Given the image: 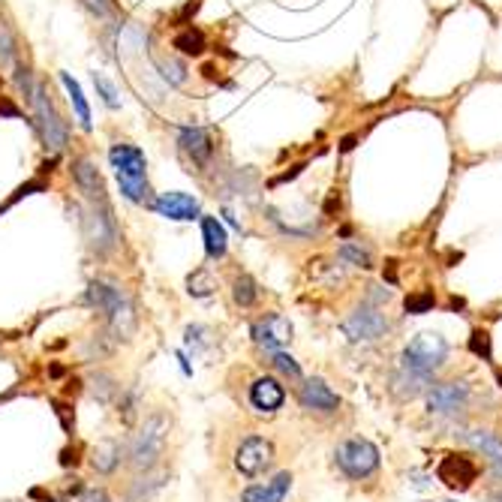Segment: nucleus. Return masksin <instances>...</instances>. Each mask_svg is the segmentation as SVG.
<instances>
[{"mask_svg": "<svg viewBox=\"0 0 502 502\" xmlns=\"http://www.w3.org/2000/svg\"><path fill=\"white\" fill-rule=\"evenodd\" d=\"M340 211V196H328V202H325V214H334Z\"/></svg>", "mask_w": 502, "mask_h": 502, "instance_id": "obj_42", "label": "nucleus"}, {"mask_svg": "<svg viewBox=\"0 0 502 502\" xmlns=\"http://www.w3.org/2000/svg\"><path fill=\"white\" fill-rule=\"evenodd\" d=\"M15 64V36L6 22H0V70Z\"/></svg>", "mask_w": 502, "mask_h": 502, "instance_id": "obj_31", "label": "nucleus"}, {"mask_svg": "<svg viewBox=\"0 0 502 502\" xmlns=\"http://www.w3.org/2000/svg\"><path fill=\"white\" fill-rule=\"evenodd\" d=\"M298 403L310 412H322V416H331V412L340 409V397L334 395L328 382L319 379V376L304 382L301 391H298Z\"/></svg>", "mask_w": 502, "mask_h": 502, "instance_id": "obj_13", "label": "nucleus"}, {"mask_svg": "<svg viewBox=\"0 0 502 502\" xmlns=\"http://www.w3.org/2000/svg\"><path fill=\"white\" fill-rule=\"evenodd\" d=\"M186 292L196 295V298H208V295L214 292V280L208 277V271H193L190 280H186Z\"/></svg>", "mask_w": 502, "mask_h": 502, "instance_id": "obj_34", "label": "nucleus"}, {"mask_svg": "<svg viewBox=\"0 0 502 502\" xmlns=\"http://www.w3.org/2000/svg\"><path fill=\"white\" fill-rule=\"evenodd\" d=\"M271 464H274V446L265 437H247L238 446V451H235V467L247 478L262 476Z\"/></svg>", "mask_w": 502, "mask_h": 502, "instance_id": "obj_8", "label": "nucleus"}, {"mask_svg": "<svg viewBox=\"0 0 502 502\" xmlns=\"http://www.w3.org/2000/svg\"><path fill=\"white\" fill-rule=\"evenodd\" d=\"M172 48H178V52L186 57H199V55H205V34L199 31V27H184V31L175 34Z\"/></svg>", "mask_w": 502, "mask_h": 502, "instance_id": "obj_24", "label": "nucleus"}, {"mask_svg": "<svg viewBox=\"0 0 502 502\" xmlns=\"http://www.w3.org/2000/svg\"><path fill=\"white\" fill-rule=\"evenodd\" d=\"M433 304H437V298H433V292H416V295H409L407 298V313H427L433 310Z\"/></svg>", "mask_w": 502, "mask_h": 502, "instance_id": "obj_36", "label": "nucleus"}, {"mask_svg": "<svg viewBox=\"0 0 502 502\" xmlns=\"http://www.w3.org/2000/svg\"><path fill=\"white\" fill-rule=\"evenodd\" d=\"M82 4L91 9L96 18H103V22H108V18L117 15V4H115V0H82Z\"/></svg>", "mask_w": 502, "mask_h": 502, "instance_id": "obj_37", "label": "nucleus"}, {"mask_svg": "<svg viewBox=\"0 0 502 502\" xmlns=\"http://www.w3.org/2000/svg\"><path fill=\"white\" fill-rule=\"evenodd\" d=\"M476 478H478V467L467 455H448L439 464V481H446L451 490H467L472 487Z\"/></svg>", "mask_w": 502, "mask_h": 502, "instance_id": "obj_15", "label": "nucleus"}, {"mask_svg": "<svg viewBox=\"0 0 502 502\" xmlns=\"http://www.w3.org/2000/svg\"><path fill=\"white\" fill-rule=\"evenodd\" d=\"M61 85L66 87V94H70V103H73V108H75L78 126H82L85 133H91V130H94V124H91V108H87V100H85V94H82V85H78L70 73H61Z\"/></svg>", "mask_w": 502, "mask_h": 502, "instance_id": "obj_23", "label": "nucleus"}, {"mask_svg": "<svg viewBox=\"0 0 502 502\" xmlns=\"http://www.w3.org/2000/svg\"><path fill=\"white\" fill-rule=\"evenodd\" d=\"M82 232H85V241H87V247H91V253L96 256L112 253L117 247V241H121L112 205H91L82 216Z\"/></svg>", "mask_w": 502, "mask_h": 502, "instance_id": "obj_5", "label": "nucleus"}, {"mask_svg": "<svg viewBox=\"0 0 502 502\" xmlns=\"http://www.w3.org/2000/svg\"><path fill=\"white\" fill-rule=\"evenodd\" d=\"M121 455H124L121 442L103 439V442H96L94 451H91V467L100 472V476H112V472L117 469V464H121Z\"/></svg>", "mask_w": 502, "mask_h": 502, "instance_id": "obj_21", "label": "nucleus"}, {"mask_svg": "<svg viewBox=\"0 0 502 502\" xmlns=\"http://www.w3.org/2000/svg\"><path fill=\"white\" fill-rule=\"evenodd\" d=\"M286 400V391L274 376H262L250 386V403L259 412H277Z\"/></svg>", "mask_w": 502, "mask_h": 502, "instance_id": "obj_17", "label": "nucleus"}, {"mask_svg": "<svg viewBox=\"0 0 502 502\" xmlns=\"http://www.w3.org/2000/svg\"><path fill=\"white\" fill-rule=\"evenodd\" d=\"M202 241H205V253L214 262H220L229 253V235H226V226L216 216H202Z\"/></svg>", "mask_w": 502, "mask_h": 502, "instance_id": "obj_19", "label": "nucleus"}, {"mask_svg": "<svg viewBox=\"0 0 502 502\" xmlns=\"http://www.w3.org/2000/svg\"><path fill=\"white\" fill-rule=\"evenodd\" d=\"M271 367L280 373V376H286L292 382H298L301 379V367H298V361H295L292 356H286V352H271Z\"/></svg>", "mask_w": 502, "mask_h": 502, "instance_id": "obj_30", "label": "nucleus"}, {"mask_svg": "<svg viewBox=\"0 0 502 502\" xmlns=\"http://www.w3.org/2000/svg\"><path fill=\"white\" fill-rule=\"evenodd\" d=\"M91 391H94V397L100 403H108V400L117 397V382L108 376V373H94V376H91Z\"/></svg>", "mask_w": 502, "mask_h": 502, "instance_id": "obj_29", "label": "nucleus"}, {"mask_svg": "<svg viewBox=\"0 0 502 502\" xmlns=\"http://www.w3.org/2000/svg\"><path fill=\"white\" fill-rule=\"evenodd\" d=\"M163 478L166 476H151V472H145V478H139L133 485V494H130V502H142V499H151L156 490L163 487Z\"/></svg>", "mask_w": 502, "mask_h": 502, "instance_id": "obj_28", "label": "nucleus"}, {"mask_svg": "<svg viewBox=\"0 0 502 502\" xmlns=\"http://www.w3.org/2000/svg\"><path fill=\"white\" fill-rule=\"evenodd\" d=\"M178 151L196 166V169L205 172L214 160L211 130H205V126H181L178 130Z\"/></svg>", "mask_w": 502, "mask_h": 502, "instance_id": "obj_9", "label": "nucleus"}, {"mask_svg": "<svg viewBox=\"0 0 502 502\" xmlns=\"http://www.w3.org/2000/svg\"><path fill=\"white\" fill-rule=\"evenodd\" d=\"M166 439H169V418L163 412H154V416L145 418V425L139 433L133 437L130 446V467L136 472H154V467L160 464Z\"/></svg>", "mask_w": 502, "mask_h": 502, "instance_id": "obj_3", "label": "nucleus"}, {"mask_svg": "<svg viewBox=\"0 0 502 502\" xmlns=\"http://www.w3.org/2000/svg\"><path fill=\"white\" fill-rule=\"evenodd\" d=\"M425 388H427V382L418 379V376H412V373H407V370H397L395 379H391V391H395V395H397L400 400L416 397V395H421Z\"/></svg>", "mask_w": 502, "mask_h": 502, "instance_id": "obj_26", "label": "nucleus"}, {"mask_svg": "<svg viewBox=\"0 0 502 502\" xmlns=\"http://www.w3.org/2000/svg\"><path fill=\"white\" fill-rule=\"evenodd\" d=\"M469 403V386L467 382H442L427 391V409L433 416H457Z\"/></svg>", "mask_w": 502, "mask_h": 502, "instance_id": "obj_11", "label": "nucleus"}, {"mask_svg": "<svg viewBox=\"0 0 502 502\" xmlns=\"http://www.w3.org/2000/svg\"><path fill=\"white\" fill-rule=\"evenodd\" d=\"M301 172H304V163H301V166H292L289 172H283L280 178H274V181H271V186H280V184H286V181H295V178H298Z\"/></svg>", "mask_w": 502, "mask_h": 502, "instance_id": "obj_39", "label": "nucleus"}, {"mask_svg": "<svg viewBox=\"0 0 502 502\" xmlns=\"http://www.w3.org/2000/svg\"><path fill=\"white\" fill-rule=\"evenodd\" d=\"M292 487V472H277L265 485H253L241 494V502H283Z\"/></svg>", "mask_w": 502, "mask_h": 502, "instance_id": "obj_18", "label": "nucleus"}, {"mask_svg": "<svg viewBox=\"0 0 502 502\" xmlns=\"http://www.w3.org/2000/svg\"><path fill=\"white\" fill-rule=\"evenodd\" d=\"M31 105H34V115H36V124L34 126H36V133H39V139H43V145L52 154L66 151V145H70V130H66L61 112L55 108L52 96H48V91H45L43 85L34 87Z\"/></svg>", "mask_w": 502, "mask_h": 502, "instance_id": "obj_4", "label": "nucleus"}, {"mask_svg": "<svg viewBox=\"0 0 502 502\" xmlns=\"http://www.w3.org/2000/svg\"><path fill=\"white\" fill-rule=\"evenodd\" d=\"M460 437H464L467 446L476 448L478 455H485L490 469H494V476L502 478V439L497 437V433H490V430H464Z\"/></svg>", "mask_w": 502, "mask_h": 502, "instance_id": "obj_16", "label": "nucleus"}, {"mask_svg": "<svg viewBox=\"0 0 502 502\" xmlns=\"http://www.w3.org/2000/svg\"><path fill=\"white\" fill-rule=\"evenodd\" d=\"M151 208L160 216H166V220H175V223L202 220L199 199H193V196H186V193H160L151 202Z\"/></svg>", "mask_w": 502, "mask_h": 502, "instance_id": "obj_12", "label": "nucleus"}, {"mask_svg": "<svg viewBox=\"0 0 502 502\" xmlns=\"http://www.w3.org/2000/svg\"><path fill=\"white\" fill-rule=\"evenodd\" d=\"M82 502H108V494L103 487H96V490H87V497Z\"/></svg>", "mask_w": 502, "mask_h": 502, "instance_id": "obj_40", "label": "nucleus"}, {"mask_svg": "<svg viewBox=\"0 0 502 502\" xmlns=\"http://www.w3.org/2000/svg\"><path fill=\"white\" fill-rule=\"evenodd\" d=\"M94 85H96V91H100L103 103H105L108 108H117V105H121V100H117V91H115V85L108 82V78H105L103 73H94Z\"/></svg>", "mask_w": 502, "mask_h": 502, "instance_id": "obj_35", "label": "nucleus"}, {"mask_svg": "<svg viewBox=\"0 0 502 502\" xmlns=\"http://www.w3.org/2000/svg\"><path fill=\"white\" fill-rule=\"evenodd\" d=\"M126 298V295L117 289V286H112V283H105V280H94L91 286H87V292H85V304L87 307H94V310H100V313H112L117 304H121Z\"/></svg>", "mask_w": 502, "mask_h": 502, "instance_id": "obj_20", "label": "nucleus"}, {"mask_svg": "<svg viewBox=\"0 0 502 502\" xmlns=\"http://www.w3.org/2000/svg\"><path fill=\"white\" fill-rule=\"evenodd\" d=\"M108 328H112L115 340H124V343L133 340V334H136V310H133L130 298H124L112 313H108Z\"/></svg>", "mask_w": 502, "mask_h": 502, "instance_id": "obj_22", "label": "nucleus"}, {"mask_svg": "<svg viewBox=\"0 0 502 502\" xmlns=\"http://www.w3.org/2000/svg\"><path fill=\"white\" fill-rule=\"evenodd\" d=\"M334 460H337V467L349 478H370L379 467V448L370 439H361V437L346 439L334 451Z\"/></svg>", "mask_w": 502, "mask_h": 502, "instance_id": "obj_6", "label": "nucleus"}, {"mask_svg": "<svg viewBox=\"0 0 502 502\" xmlns=\"http://www.w3.org/2000/svg\"><path fill=\"white\" fill-rule=\"evenodd\" d=\"M337 256L346 265H356V268L361 271H370L373 268V250L367 247V244H361V241H346V244H340V250Z\"/></svg>", "mask_w": 502, "mask_h": 502, "instance_id": "obj_25", "label": "nucleus"}, {"mask_svg": "<svg viewBox=\"0 0 502 502\" xmlns=\"http://www.w3.org/2000/svg\"><path fill=\"white\" fill-rule=\"evenodd\" d=\"M108 163L115 169L121 196L133 205H151V184H147V160L142 147L130 142H115L108 147Z\"/></svg>", "mask_w": 502, "mask_h": 502, "instance_id": "obj_1", "label": "nucleus"}, {"mask_svg": "<svg viewBox=\"0 0 502 502\" xmlns=\"http://www.w3.org/2000/svg\"><path fill=\"white\" fill-rule=\"evenodd\" d=\"M156 70L169 85H184L186 82V66L181 61H166V57H156Z\"/></svg>", "mask_w": 502, "mask_h": 502, "instance_id": "obj_32", "label": "nucleus"}, {"mask_svg": "<svg viewBox=\"0 0 502 502\" xmlns=\"http://www.w3.org/2000/svg\"><path fill=\"white\" fill-rule=\"evenodd\" d=\"M13 70H15V87L25 94V100L31 103L34 87H36V82H34V73H31V66L22 64V61H15V64H13Z\"/></svg>", "mask_w": 502, "mask_h": 502, "instance_id": "obj_33", "label": "nucleus"}, {"mask_svg": "<svg viewBox=\"0 0 502 502\" xmlns=\"http://www.w3.org/2000/svg\"><path fill=\"white\" fill-rule=\"evenodd\" d=\"M446 361H448V340L433 331L412 337L400 352V370H407L425 382L437 376V373L446 367Z\"/></svg>", "mask_w": 502, "mask_h": 502, "instance_id": "obj_2", "label": "nucleus"}, {"mask_svg": "<svg viewBox=\"0 0 502 502\" xmlns=\"http://www.w3.org/2000/svg\"><path fill=\"white\" fill-rule=\"evenodd\" d=\"M0 115H6V117H22V112L13 105V103H6L4 96H0Z\"/></svg>", "mask_w": 502, "mask_h": 502, "instance_id": "obj_41", "label": "nucleus"}, {"mask_svg": "<svg viewBox=\"0 0 502 502\" xmlns=\"http://www.w3.org/2000/svg\"><path fill=\"white\" fill-rule=\"evenodd\" d=\"M73 181L78 186V193H82L91 205H108V193H105L103 175L96 172V166L87 160V156H82V160L73 163Z\"/></svg>", "mask_w": 502, "mask_h": 502, "instance_id": "obj_14", "label": "nucleus"}, {"mask_svg": "<svg viewBox=\"0 0 502 502\" xmlns=\"http://www.w3.org/2000/svg\"><path fill=\"white\" fill-rule=\"evenodd\" d=\"M469 349L476 352V356H481V358H490V337H487V331H472Z\"/></svg>", "mask_w": 502, "mask_h": 502, "instance_id": "obj_38", "label": "nucleus"}, {"mask_svg": "<svg viewBox=\"0 0 502 502\" xmlns=\"http://www.w3.org/2000/svg\"><path fill=\"white\" fill-rule=\"evenodd\" d=\"M343 334H346L352 343H376L379 337L388 334V319H386V313L364 304V307H358L346 322H343Z\"/></svg>", "mask_w": 502, "mask_h": 502, "instance_id": "obj_7", "label": "nucleus"}, {"mask_svg": "<svg viewBox=\"0 0 502 502\" xmlns=\"http://www.w3.org/2000/svg\"><path fill=\"white\" fill-rule=\"evenodd\" d=\"M223 216H226V223H229V226H232V229H235V232H241V223H238V220H235V214H232L229 208H226V211H223Z\"/></svg>", "mask_w": 502, "mask_h": 502, "instance_id": "obj_44", "label": "nucleus"}, {"mask_svg": "<svg viewBox=\"0 0 502 502\" xmlns=\"http://www.w3.org/2000/svg\"><path fill=\"white\" fill-rule=\"evenodd\" d=\"M232 298L244 310L256 304V298H259V289H256V280L250 277V274H238V277H235V283H232Z\"/></svg>", "mask_w": 502, "mask_h": 502, "instance_id": "obj_27", "label": "nucleus"}, {"mask_svg": "<svg viewBox=\"0 0 502 502\" xmlns=\"http://www.w3.org/2000/svg\"><path fill=\"white\" fill-rule=\"evenodd\" d=\"M395 265H397V262H388V265H386V274H388V283H391V286L397 283V268H395Z\"/></svg>", "mask_w": 502, "mask_h": 502, "instance_id": "obj_43", "label": "nucleus"}, {"mask_svg": "<svg viewBox=\"0 0 502 502\" xmlns=\"http://www.w3.org/2000/svg\"><path fill=\"white\" fill-rule=\"evenodd\" d=\"M250 334H253L256 346H262L268 352H277V349H283L292 340V322L283 316V313H265L262 319L253 322Z\"/></svg>", "mask_w": 502, "mask_h": 502, "instance_id": "obj_10", "label": "nucleus"}, {"mask_svg": "<svg viewBox=\"0 0 502 502\" xmlns=\"http://www.w3.org/2000/svg\"><path fill=\"white\" fill-rule=\"evenodd\" d=\"M352 147H356V136H346L343 145H340V151H352Z\"/></svg>", "mask_w": 502, "mask_h": 502, "instance_id": "obj_45", "label": "nucleus"}]
</instances>
